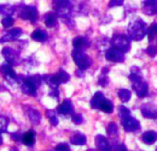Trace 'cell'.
I'll return each mask as SVG.
<instances>
[{"instance_id":"cell-1","label":"cell","mask_w":157,"mask_h":151,"mask_svg":"<svg viewBox=\"0 0 157 151\" xmlns=\"http://www.w3.org/2000/svg\"><path fill=\"white\" fill-rule=\"evenodd\" d=\"M43 77L40 75H33L24 77L23 75L17 76V83L21 84V89L24 94L35 96L39 87L41 85Z\"/></svg>"},{"instance_id":"cell-2","label":"cell","mask_w":157,"mask_h":151,"mask_svg":"<svg viewBox=\"0 0 157 151\" xmlns=\"http://www.w3.org/2000/svg\"><path fill=\"white\" fill-rule=\"evenodd\" d=\"M148 33L146 23L140 18L132 19L128 26V35L133 41H141Z\"/></svg>"},{"instance_id":"cell-3","label":"cell","mask_w":157,"mask_h":151,"mask_svg":"<svg viewBox=\"0 0 157 151\" xmlns=\"http://www.w3.org/2000/svg\"><path fill=\"white\" fill-rule=\"evenodd\" d=\"M113 48L125 54L131 50V39L125 34H115L111 39Z\"/></svg>"},{"instance_id":"cell-4","label":"cell","mask_w":157,"mask_h":151,"mask_svg":"<svg viewBox=\"0 0 157 151\" xmlns=\"http://www.w3.org/2000/svg\"><path fill=\"white\" fill-rule=\"evenodd\" d=\"M72 56L75 65L78 66V69L82 71L87 69L92 64L91 58L85 53V51H79L74 49V51L72 52Z\"/></svg>"},{"instance_id":"cell-5","label":"cell","mask_w":157,"mask_h":151,"mask_svg":"<svg viewBox=\"0 0 157 151\" xmlns=\"http://www.w3.org/2000/svg\"><path fill=\"white\" fill-rule=\"evenodd\" d=\"M53 6L56 11V15L64 18H69L72 12V3L71 1H65V0H60V1H53Z\"/></svg>"},{"instance_id":"cell-6","label":"cell","mask_w":157,"mask_h":151,"mask_svg":"<svg viewBox=\"0 0 157 151\" xmlns=\"http://www.w3.org/2000/svg\"><path fill=\"white\" fill-rule=\"evenodd\" d=\"M19 17L24 20H29L30 22L34 23L39 18L38 9L34 6L22 5L21 8L19 9Z\"/></svg>"},{"instance_id":"cell-7","label":"cell","mask_w":157,"mask_h":151,"mask_svg":"<svg viewBox=\"0 0 157 151\" xmlns=\"http://www.w3.org/2000/svg\"><path fill=\"white\" fill-rule=\"evenodd\" d=\"M2 54H3L5 60L6 61V64H8L11 66H17L20 63V58H19L18 53L10 47H5L2 50Z\"/></svg>"},{"instance_id":"cell-8","label":"cell","mask_w":157,"mask_h":151,"mask_svg":"<svg viewBox=\"0 0 157 151\" xmlns=\"http://www.w3.org/2000/svg\"><path fill=\"white\" fill-rule=\"evenodd\" d=\"M121 125L126 132H135L141 128L140 122L131 115L121 117Z\"/></svg>"},{"instance_id":"cell-9","label":"cell","mask_w":157,"mask_h":151,"mask_svg":"<svg viewBox=\"0 0 157 151\" xmlns=\"http://www.w3.org/2000/svg\"><path fill=\"white\" fill-rule=\"evenodd\" d=\"M0 73L10 84H13L14 82L17 83V75L8 64H4L0 66Z\"/></svg>"},{"instance_id":"cell-10","label":"cell","mask_w":157,"mask_h":151,"mask_svg":"<svg viewBox=\"0 0 157 151\" xmlns=\"http://www.w3.org/2000/svg\"><path fill=\"white\" fill-rule=\"evenodd\" d=\"M105 57L107 60L111 61V62H115V63H123L125 60L124 54L121 53V51L113 48V47L107 50V52L105 54Z\"/></svg>"},{"instance_id":"cell-11","label":"cell","mask_w":157,"mask_h":151,"mask_svg":"<svg viewBox=\"0 0 157 151\" xmlns=\"http://www.w3.org/2000/svg\"><path fill=\"white\" fill-rule=\"evenodd\" d=\"M142 115L147 119H157V106L154 103H145L141 107Z\"/></svg>"},{"instance_id":"cell-12","label":"cell","mask_w":157,"mask_h":151,"mask_svg":"<svg viewBox=\"0 0 157 151\" xmlns=\"http://www.w3.org/2000/svg\"><path fill=\"white\" fill-rule=\"evenodd\" d=\"M22 34V30L19 28H14L9 30H7L1 38H0V42H12L19 38V36Z\"/></svg>"},{"instance_id":"cell-13","label":"cell","mask_w":157,"mask_h":151,"mask_svg":"<svg viewBox=\"0 0 157 151\" xmlns=\"http://www.w3.org/2000/svg\"><path fill=\"white\" fill-rule=\"evenodd\" d=\"M132 89L139 98H144L148 94V84L144 79L132 83Z\"/></svg>"},{"instance_id":"cell-14","label":"cell","mask_w":157,"mask_h":151,"mask_svg":"<svg viewBox=\"0 0 157 151\" xmlns=\"http://www.w3.org/2000/svg\"><path fill=\"white\" fill-rule=\"evenodd\" d=\"M96 147L98 151H112V147L109 142L108 138H106L102 135H97L95 137Z\"/></svg>"},{"instance_id":"cell-15","label":"cell","mask_w":157,"mask_h":151,"mask_svg":"<svg viewBox=\"0 0 157 151\" xmlns=\"http://www.w3.org/2000/svg\"><path fill=\"white\" fill-rule=\"evenodd\" d=\"M143 12L147 16H155L157 15V1L150 0V1H143L142 3Z\"/></svg>"},{"instance_id":"cell-16","label":"cell","mask_w":157,"mask_h":151,"mask_svg":"<svg viewBox=\"0 0 157 151\" xmlns=\"http://www.w3.org/2000/svg\"><path fill=\"white\" fill-rule=\"evenodd\" d=\"M25 113L29 120L33 124V125H39L41 120V114L40 113L39 111L33 109L32 107L27 106L25 107Z\"/></svg>"},{"instance_id":"cell-17","label":"cell","mask_w":157,"mask_h":151,"mask_svg":"<svg viewBox=\"0 0 157 151\" xmlns=\"http://www.w3.org/2000/svg\"><path fill=\"white\" fill-rule=\"evenodd\" d=\"M73 46L75 50L85 51L86 48L90 46V42L87 38L83 36H77L73 40Z\"/></svg>"},{"instance_id":"cell-18","label":"cell","mask_w":157,"mask_h":151,"mask_svg":"<svg viewBox=\"0 0 157 151\" xmlns=\"http://www.w3.org/2000/svg\"><path fill=\"white\" fill-rule=\"evenodd\" d=\"M57 112L60 114L67 115V114H73L74 113V107L73 103L70 100H64L57 108Z\"/></svg>"},{"instance_id":"cell-19","label":"cell","mask_w":157,"mask_h":151,"mask_svg":"<svg viewBox=\"0 0 157 151\" xmlns=\"http://www.w3.org/2000/svg\"><path fill=\"white\" fill-rule=\"evenodd\" d=\"M53 77L58 86L60 84H65L70 80V75L63 69H60L55 75H53Z\"/></svg>"},{"instance_id":"cell-20","label":"cell","mask_w":157,"mask_h":151,"mask_svg":"<svg viewBox=\"0 0 157 151\" xmlns=\"http://www.w3.org/2000/svg\"><path fill=\"white\" fill-rule=\"evenodd\" d=\"M70 142L74 145H76V146H84L86 144V137L80 132H75L71 137Z\"/></svg>"},{"instance_id":"cell-21","label":"cell","mask_w":157,"mask_h":151,"mask_svg":"<svg viewBox=\"0 0 157 151\" xmlns=\"http://www.w3.org/2000/svg\"><path fill=\"white\" fill-rule=\"evenodd\" d=\"M142 140L146 145H153L157 140V133L155 131H146L143 134Z\"/></svg>"},{"instance_id":"cell-22","label":"cell","mask_w":157,"mask_h":151,"mask_svg":"<svg viewBox=\"0 0 157 151\" xmlns=\"http://www.w3.org/2000/svg\"><path fill=\"white\" fill-rule=\"evenodd\" d=\"M130 80L132 81V83H135L137 81H140L143 79V75L142 72L140 70V68L138 66H132L131 67V73L129 76Z\"/></svg>"},{"instance_id":"cell-23","label":"cell","mask_w":157,"mask_h":151,"mask_svg":"<svg viewBox=\"0 0 157 151\" xmlns=\"http://www.w3.org/2000/svg\"><path fill=\"white\" fill-rule=\"evenodd\" d=\"M22 142L24 145L28 147H31L35 143V132L33 130H29L26 132L22 137Z\"/></svg>"},{"instance_id":"cell-24","label":"cell","mask_w":157,"mask_h":151,"mask_svg":"<svg viewBox=\"0 0 157 151\" xmlns=\"http://www.w3.org/2000/svg\"><path fill=\"white\" fill-rule=\"evenodd\" d=\"M31 38L36 42H45L48 39V34L44 30L37 29L31 33Z\"/></svg>"},{"instance_id":"cell-25","label":"cell","mask_w":157,"mask_h":151,"mask_svg":"<svg viewBox=\"0 0 157 151\" xmlns=\"http://www.w3.org/2000/svg\"><path fill=\"white\" fill-rule=\"evenodd\" d=\"M105 99V96L103 95L102 92L100 91H98L95 93V95L93 96L91 101H90V106L93 108V109H99V106H100V103L102 102V101Z\"/></svg>"},{"instance_id":"cell-26","label":"cell","mask_w":157,"mask_h":151,"mask_svg":"<svg viewBox=\"0 0 157 151\" xmlns=\"http://www.w3.org/2000/svg\"><path fill=\"white\" fill-rule=\"evenodd\" d=\"M44 22L48 28H53L57 23V15L53 12H49L44 16Z\"/></svg>"},{"instance_id":"cell-27","label":"cell","mask_w":157,"mask_h":151,"mask_svg":"<svg viewBox=\"0 0 157 151\" xmlns=\"http://www.w3.org/2000/svg\"><path fill=\"white\" fill-rule=\"evenodd\" d=\"M15 11H16L15 6H11V5H8V4L0 5V13L5 15L6 17H11Z\"/></svg>"},{"instance_id":"cell-28","label":"cell","mask_w":157,"mask_h":151,"mask_svg":"<svg viewBox=\"0 0 157 151\" xmlns=\"http://www.w3.org/2000/svg\"><path fill=\"white\" fill-rule=\"evenodd\" d=\"M113 108H114L113 103H112L109 100H108V99H106V98L102 101V102L100 103V106H99V110L103 111V112L106 113H112Z\"/></svg>"},{"instance_id":"cell-29","label":"cell","mask_w":157,"mask_h":151,"mask_svg":"<svg viewBox=\"0 0 157 151\" xmlns=\"http://www.w3.org/2000/svg\"><path fill=\"white\" fill-rule=\"evenodd\" d=\"M118 96L122 102H129L132 98V92L127 89H120L118 90Z\"/></svg>"},{"instance_id":"cell-30","label":"cell","mask_w":157,"mask_h":151,"mask_svg":"<svg viewBox=\"0 0 157 151\" xmlns=\"http://www.w3.org/2000/svg\"><path fill=\"white\" fill-rule=\"evenodd\" d=\"M107 133H108V136L112 138L113 140L118 137V133H119V130H118V126L115 123H110L108 125V128H107Z\"/></svg>"},{"instance_id":"cell-31","label":"cell","mask_w":157,"mask_h":151,"mask_svg":"<svg viewBox=\"0 0 157 151\" xmlns=\"http://www.w3.org/2000/svg\"><path fill=\"white\" fill-rule=\"evenodd\" d=\"M148 37L150 42H153L155 40L157 41V23H154L148 29Z\"/></svg>"},{"instance_id":"cell-32","label":"cell","mask_w":157,"mask_h":151,"mask_svg":"<svg viewBox=\"0 0 157 151\" xmlns=\"http://www.w3.org/2000/svg\"><path fill=\"white\" fill-rule=\"evenodd\" d=\"M46 116L49 118V121H50V123H51L52 125H53V126L58 125L59 121H58V118L56 117V113H55L54 111L47 110V111H46Z\"/></svg>"},{"instance_id":"cell-33","label":"cell","mask_w":157,"mask_h":151,"mask_svg":"<svg viewBox=\"0 0 157 151\" xmlns=\"http://www.w3.org/2000/svg\"><path fill=\"white\" fill-rule=\"evenodd\" d=\"M8 119L5 116L0 115V133H5L7 130Z\"/></svg>"},{"instance_id":"cell-34","label":"cell","mask_w":157,"mask_h":151,"mask_svg":"<svg viewBox=\"0 0 157 151\" xmlns=\"http://www.w3.org/2000/svg\"><path fill=\"white\" fill-rule=\"evenodd\" d=\"M109 78L108 75H103V74H101L100 77H99V78H98V84L99 86L105 88V87H107V86L109 85Z\"/></svg>"},{"instance_id":"cell-35","label":"cell","mask_w":157,"mask_h":151,"mask_svg":"<svg viewBox=\"0 0 157 151\" xmlns=\"http://www.w3.org/2000/svg\"><path fill=\"white\" fill-rule=\"evenodd\" d=\"M2 24H3V27L4 28H10L14 22H15V19L12 18V17H6L2 19Z\"/></svg>"},{"instance_id":"cell-36","label":"cell","mask_w":157,"mask_h":151,"mask_svg":"<svg viewBox=\"0 0 157 151\" xmlns=\"http://www.w3.org/2000/svg\"><path fill=\"white\" fill-rule=\"evenodd\" d=\"M119 115H120L121 118L124 117V116H127V115H131V111L127 107H125L123 105H121L120 108H119Z\"/></svg>"},{"instance_id":"cell-37","label":"cell","mask_w":157,"mask_h":151,"mask_svg":"<svg viewBox=\"0 0 157 151\" xmlns=\"http://www.w3.org/2000/svg\"><path fill=\"white\" fill-rule=\"evenodd\" d=\"M72 121L75 125H81L84 122V118L79 113H73L72 114Z\"/></svg>"},{"instance_id":"cell-38","label":"cell","mask_w":157,"mask_h":151,"mask_svg":"<svg viewBox=\"0 0 157 151\" xmlns=\"http://www.w3.org/2000/svg\"><path fill=\"white\" fill-rule=\"evenodd\" d=\"M112 149L113 151H128L126 146L122 143H117V142H114L113 144V147H112Z\"/></svg>"},{"instance_id":"cell-39","label":"cell","mask_w":157,"mask_h":151,"mask_svg":"<svg viewBox=\"0 0 157 151\" xmlns=\"http://www.w3.org/2000/svg\"><path fill=\"white\" fill-rule=\"evenodd\" d=\"M146 53L152 56V57H155L157 54V46L156 45H150L147 49H146Z\"/></svg>"},{"instance_id":"cell-40","label":"cell","mask_w":157,"mask_h":151,"mask_svg":"<svg viewBox=\"0 0 157 151\" xmlns=\"http://www.w3.org/2000/svg\"><path fill=\"white\" fill-rule=\"evenodd\" d=\"M55 151H71V149L66 143H61L56 146Z\"/></svg>"},{"instance_id":"cell-41","label":"cell","mask_w":157,"mask_h":151,"mask_svg":"<svg viewBox=\"0 0 157 151\" xmlns=\"http://www.w3.org/2000/svg\"><path fill=\"white\" fill-rule=\"evenodd\" d=\"M123 0H112V1H109V7H114V6H121L123 5Z\"/></svg>"},{"instance_id":"cell-42","label":"cell","mask_w":157,"mask_h":151,"mask_svg":"<svg viewBox=\"0 0 157 151\" xmlns=\"http://www.w3.org/2000/svg\"><path fill=\"white\" fill-rule=\"evenodd\" d=\"M51 97H52V98H54V99H59V90H58V89H52V91L50 92V94H49Z\"/></svg>"},{"instance_id":"cell-43","label":"cell","mask_w":157,"mask_h":151,"mask_svg":"<svg viewBox=\"0 0 157 151\" xmlns=\"http://www.w3.org/2000/svg\"><path fill=\"white\" fill-rule=\"evenodd\" d=\"M22 137L21 135H18L17 133H15V134H12V138L16 141H20L22 139Z\"/></svg>"},{"instance_id":"cell-44","label":"cell","mask_w":157,"mask_h":151,"mask_svg":"<svg viewBox=\"0 0 157 151\" xmlns=\"http://www.w3.org/2000/svg\"><path fill=\"white\" fill-rule=\"evenodd\" d=\"M75 75H76L78 77H83V76H84L83 71H82V70H80V69H78L77 71H75Z\"/></svg>"},{"instance_id":"cell-45","label":"cell","mask_w":157,"mask_h":151,"mask_svg":"<svg viewBox=\"0 0 157 151\" xmlns=\"http://www.w3.org/2000/svg\"><path fill=\"white\" fill-rule=\"evenodd\" d=\"M2 142H3V139H2V137H1V135H0V146H1V144H2Z\"/></svg>"},{"instance_id":"cell-46","label":"cell","mask_w":157,"mask_h":151,"mask_svg":"<svg viewBox=\"0 0 157 151\" xmlns=\"http://www.w3.org/2000/svg\"><path fill=\"white\" fill-rule=\"evenodd\" d=\"M87 151H96L95 149H87Z\"/></svg>"},{"instance_id":"cell-47","label":"cell","mask_w":157,"mask_h":151,"mask_svg":"<svg viewBox=\"0 0 157 151\" xmlns=\"http://www.w3.org/2000/svg\"><path fill=\"white\" fill-rule=\"evenodd\" d=\"M156 151H157V149H156Z\"/></svg>"}]
</instances>
